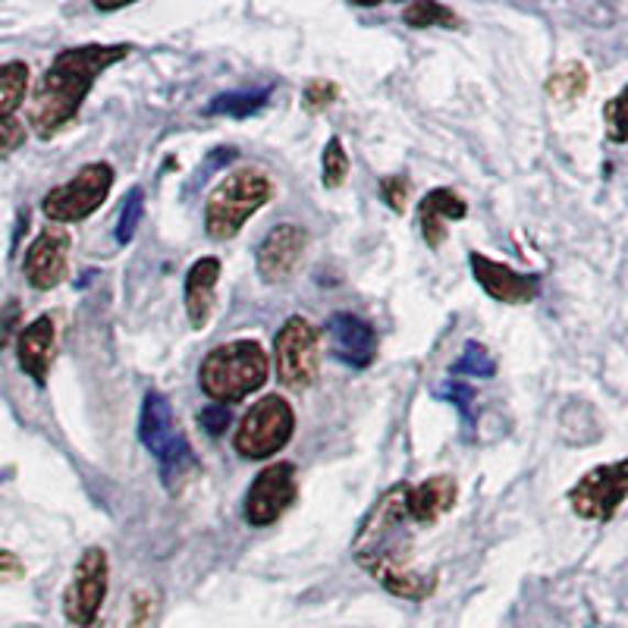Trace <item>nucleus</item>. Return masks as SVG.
I'll use <instances>...</instances> for the list:
<instances>
[{
	"mask_svg": "<svg viewBox=\"0 0 628 628\" xmlns=\"http://www.w3.org/2000/svg\"><path fill=\"white\" fill-rule=\"evenodd\" d=\"M130 44H82L66 47L54 57V64L44 69L29 101V126L35 135L51 139L79 117L88 91L101 79V73L126 60Z\"/></svg>",
	"mask_w": 628,
	"mask_h": 628,
	"instance_id": "1",
	"label": "nucleus"
},
{
	"mask_svg": "<svg viewBox=\"0 0 628 628\" xmlns=\"http://www.w3.org/2000/svg\"><path fill=\"white\" fill-rule=\"evenodd\" d=\"M139 440L157 459L164 487L170 494H179L198 472V459L189 437L183 431V425H179V418L174 415L170 399L164 393H145L142 418H139Z\"/></svg>",
	"mask_w": 628,
	"mask_h": 628,
	"instance_id": "2",
	"label": "nucleus"
},
{
	"mask_svg": "<svg viewBox=\"0 0 628 628\" xmlns=\"http://www.w3.org/2000/svg\"><path fill=\"white\" fill-rule=\"evenodd\" d=\"M267 374L271 362L258 340H233L205 355L198 368V384L208 399L227 406V403H242L245 396L261 390L267 384Z\"/></svg>",
	"mask_w": 628,
	"mask_h": 628,
	"instance_id": "3",
	"label": "nucleus"
},
{
	"mask_svg": "<svg viewBox=\"0 0 628 628\" xmlns=\"http://www.w3.org/2000/svg\"><path fill=\"white\" fill-rule=\"evenodd\" d=\"M271 179L261 170H236L230 174L214 192L208 196L205 205V230L217 242H227L242 233V227L249 223V217L258 214L261 208L271 201Z\"/></svg>",
	"mask_w": 628,
	"mask_h": 628,
	"instance_id": "4",
	"label": "nucleus"
},
{
	"mask_svg": "<svg viewBox=\"0 0 628 628\" xmlns=\"http://www.w3.org/2000/svg\"><path fill=\"white\" fill-rule=\"evenodd\" d=\"M296 412L283 396H264L239 421L233 447L242 459H267L293 440Z\"/></svg>",
	"mask_w": 628,
	"mask_h": 628,
	"instance_id": "5",
	"label": "nucleus"
},
{
	"mask_svg": "<svg viewBox=\"0 0 628 628\" xmlns=\"http://www.w3.org/2000/svg\"><path fill=\"white\" fill-rule=\"evenodd\" d=\"M113 167L104 161L86 164L79 174L73 176L69 183L51 189L42 198V211L47 220L54 223H79L91 217L104 201H108L110 189H113Z\"/></svg>",
	"mask_w": 628,
	"mask_h": 628,
	"instance_id": "6",
	"label": "nucleus"
},
{
	"mask_svg": "<svg viewBox=\"0 0 628 628\" xmlns=\"http://www.w3.org/2000/svg\"><path fill=\"white\" fill-rule=\"evenodd\" d=\"M108 550L88 547L82 560L73 569V579L64 591V616L69 626L95 628L101 607L108 601Z\"/></svg>",
	"mask_w": 628,
	"mask_h": 628,
	"instance_id": "7",
	"label": "nucleus"
},
{
	"mask_svg": "<svg viewBox=\"0 0 628 628\" xmlns=\"http://www.w3.org/2000/svg\"><path fill=\"white\" fill-rule=\"evenodd\" d=\"M277 352V377L283 387L289 390H308L318 381V365H321V352H318V327L305 318H289L277 330L274 340Z\"/></svg>",
	"mask_w": 628,
	"mask_h": 628,
	"instance_id": "8",
	"label": "nucleus"
},
{
	"mask_svg": "<svg viewBox=\"0 0 628 628\" xmlns=\"http://www.w3.org/2000/svg\"><path fill=\"white\" fill-rule=\"evenodd\" d=\"M299 481H296V465L293 462H274L261 472L252 487L245 491V521L252 528H267L280 519L283 513L296 503Z\"/></svg>",
	"mask_w": 628,
	"mask_h": 628,
	"instance_id": "9",
	"label": "nucleus"
},
{
	"mask_svg": "<svg viewBox=\"0 0 628 628\" xmlns=\"http://www.w3.org/2000/svg\"><path fill=\"white\" fill-rule=\"evenodd\" d=\"M626 462H613V465H601L591 469L585 477H579V484L569 491V503L572 513L582 519H601L607 521L616 516V509L626 499Z\"/></svg>",
	"mask_w": 628,
	"mask_h": 628,
	"instance_id": "10",
	"label": "nucleus"
},
{
	"mask_svg": "<svg viewBox=\"0 0 628 628\" xmlns=\"http://www.w3.org/2000/svg\"><path fill=\"white\" fill-rule=\"evenodd\" d=\"M69 233L60 227H44L38 239L25 249V258H22V274L29 286L35 289H54L66 280L69 274Z\"/></svg>",
	"mask_w": 628,
	"mask_h": 628,
	"instance_id": "11",
	"label": "nucleus"
},
{
	"mask_svg": "<svg viewBox=\"0 0 628 628\" xmlns=\"http://www.w3.org/2000/svg\"><path fill=\"white\" fill-rule=\"evenodd\" d=\"M305 249H308V230L299 223H280L274 227L267 236L261 239L258 255H255V267L264 283H283L289 280L302 261Z\"/></svg>",
	"mask_w": 628,
	"mask_h": 628,
	"instance_id": "12",
	"label": "nucleus"
},
{
	"mask_svg": "<svg viewBox=\"0 0 628 628\" xmlns=\"http://www.w3.org/2000/svg\"><path fill=\"white\" fill-rule=\"evenodd\" d=\"M469 267H472L475 280L481 283V289L503 305H528L541 293V280L535 274H519L509 264L487 258L481 252L469 255Z\"/></svg>",
	"mask_w": 628,
	"mask_h": 628,
	"instance_id": "13",
	"label": "nucleus"
},
{
	"mask_svg": "<svg viewBox=\"0 0 628 628\" xmlns=\"http://www.w3.org/2000/svg\"><path fill=\"white\" fill-rule=\"evenodd\" d=\"M327 333H330V346L333 355L349 365V368H368L377 359V333L374 327L359 318V315H349V311H337L330 321H327Z\"/></svg>",
	"mask_w": 628,
	"mask_h": 628,
	"instance_id": "14",
	"label": "nucleus"
},
{
	"mask_svg": "<svg viewBox=\"0 0 628 628\" xmlns=\"http://www.w3.org/2000/svg\"><path fill=\"white\" fill-rule=\"evenodd\" d=\"M455 497H459L455 477L433 475L421 484H415V487L412 484L406 487V513L418 525H433L453 509Z\"/></svg>",
	"mask_w": 628,
	"mask_h": 628,
	"instance_id": "15",
	"label": "nucleus"
},
{
	"mask_svg": "<svg viewBox=\"0 0 628 628\" xmlns=\"http://www.w3.org/2000/svg\"><path fill=\"white\" fill-rule=\"evenodd\" d=\"M54 340H57V330H54V318L42 315L38 321L25 327L16 340V359H20V368L44 387L47 384V371L54 362Z\"/></svg>",
	"mask_w": 628,
	"mask_h": 628,
	"instance_id": "16",
	"label": "nucleus"
},
{
	"mask_svg": "<svg viewBox=\"0 0 628 628\" xmlns=\"http://www.w3.org/2000/svg\"><path fill=\"white\" fill-rule=\"evenodd\" d=\"M465 214H469V205H465V198L459 196V192H453V189H433L418 205L421 236H425V242L431 249H440L443 239H447V220H462Z\"/></svg>",
	"mask_w": 628,
	"mask_h": 628,
	"instance_id": "17",
	"label": "nucleus"
},
{
	"mask_svg": "<svg viewBox=\"0 0 628 628\" xmlns=\"http://www.w3.org/2000/svg\"><path fill=\"white\" fill-rule=\"evenodd\" d=\"M220 280V261L201 258L186 274V315L196 330H205L214 315V289Z\"/></svg>",
	"mask_w": 628,
	"mask_h": 628,
	"instance_id": "18",
	"label": "nucleus"
},
{
	"mask_svg": "<svg viewBox=\"0 0 628 628\" xmlns=\"http://www.w3.org/2000/svg\"><path fill=\"white\" fill-rule=\"evenodd\" d=\"M368 572L374 575L377 585H384L393 597H406V601H428L437 587V575L418 572L406 560H381L371 563Z\"/></svg>",
	"mask_w": 628,
	"mask_h": 628,
	"instance_id": "19",
	"label": "nucleus"
},
{
	"mask_svg": "<svg viewBox=\"0 0 628 628\" xmlns=\"http://www.w3.org/2000/svg\"><path fill=\"white\" fill-rule=\"evenodd\" d=\"M267 95H271L267 88H258V91H227V95H217L214 101L205 108V113L245 120V117L258 113V110L267 104Z\"/></svg>",
	"mask_w": 628,
	"mask_h": 628,
	"instance_id": "20",
	"label": "nucleus"
},
{
	"mask_svg": "<svg viewBox=\"0 0 628 628\" xmlns=\"http://www.w3.org/2000/svg\"><path fill=\"white\" fill-rule=\"evenodd\" d=\"M29 88V66L22 60H10L0 66V120L13 117V110L20 108Z\"/></svg>",
	"mask_w": 628,
	"mask_h": 628,
	"instance_id": "21",
	"label": "nucleus"
},
{
	"mask_svg": "<svg viewBox=\"0 0 628 628\" xmlns=\"http://www.w3.org/2000/svg\"><path fill=\"white\" fill-rule=\"evenodd\" d=\"M547 91H550V98H557V101H579L587 91L585 64H575V60H572V64L560 66L557 73H550Z\"/></svg>",
	"mask_w": 628,
	"mask_h": 628,
	"instance_id": "22",
	"label": "nucleus"
},
{
	"mask_svg": "<svg viewBox=\"0 0 628 628\" xmlns=\"http://www.w3.org/2000/svg\"><path fill=\"white\" fill-rule=\"evenodd\" d=\"M403 22L412 25V29H431V25L455 29V25H459V16H455L450 7H443V3L418 0V3H409V7L403 10Z\"/></svg>",
	"mask_w": 628,
	"mask_h": 628,
	"instance_id": "23",
	"label": "nucleus"
},
{
	"mask_svg": "<svg viewBox=\"0 0 628 628\" xmlns=\"http://www.w3.org/2000/svg\"><path fill=\"white\" fill-rule=\"evenodd\" d=\"M462 374H472V377H494L497 374V362H494V355L487 352V349L481 346V343H465L462 349V355H459V362L450 365V377H462Z\"/></svg>",
	"mask_w": 628,
	"mask_h": 628,
	"instance_id": "24",
	"label": "nucleus"
},
{
	"mask_svg": "<svg viewBox=\"0 0 628 628\" xmlns=\"http://www.w3.org/2000/svg\"><path fill=\"white\" fill-rule=\"evenodd\" d=\"M349 176V154L343 148V139H330L321 154V179H324L327 189H340Z\"/></svg>",
	"mask_w": 628,
	"mask_h": 628,
	"instance_id": "25",
	"label": "nucleus"
},
{
	"mask_svg": "<svg viewBox=\"0 0 628 628\" xmlns=\"http://www.w3.org/2000/svg\"><path fill=\"white\" fill-rule=\"evenodd\" d=\"M142 217H145V189L135 186L130 196H126V201H123L120 220H117V242L120 245H130L132 239H135V230H139Z\"/></svg>",
	"mask_w": 628,
	"mask_h": 628,
	"instance_id": "26",
	"label": "nucleus"
},
{
	"mask_svg": "<svg viewBox=\"0 0 628 628\" xmlns=\"http://www.w3.org/2000/svg\"><path fill=\"white\" fill-rule=\"evenodd\" d=\"M157 613H161V594L154 587H139L130 601L126 628H154Z\"/></svg>",
	"mask_w": 628,
	"mask_h": 628,
	"instance_id": "27",
	"label": "nucleus"
},
{
	"mask_svg": "<svg viewBox=\"0 0 628 628\" xmlns=\"http://www.w3.org/2000/svg\"><path fill=\"white\" fill-rule=\"evenodd\" d=\"M437 393L453 403L459 415H462V421H465V428L472 431L475 428V390L469 384H462V381H447Z\"/></svg>",
	"mask_w": 628,
	"mask_h": 628,
	"instance_id": "28",
	"label": "nucleus"
},
{
	"mask_svg": "<svg viewBox=\"0 0 628 628\" xmlns=\"http://www.w3.org/2000/svg\"><path fill=\"white\" fill-rule=\"evenodd\" d=\"M340 98V88L333 86V82H327V79H311L302 91V108L308 113H321L327 110L333 101Z\"/></svg>",
	"mask_w": 628,
	"mask_h": 628,
	"instance_id": "29",
	"label": "nucleus"
},
{
	"mask_svg": "<svg viewBox=\"0 0 628 628\" xmlns=\"http://www.w3.org/2000/svg\"><path fill=\"white\" fill-rule=\"evenodd\" d=\"M409 176H384L381 179V196H384V201L390 205V211H396V214H403L406 211V201H409Z\"/></svg>",
	"mask_w": 628,
	"mask_h": 628,
	"instance_id": "30",
	"label": "nucleus"
},
{
	"mask_svg": "<svg viewBox=\"0 0 628 628\" xmlns=\"http://www.w3.org/2000/svg\"><path fill=\"white\" fill-rule=\"evenodd\" d=\"M198 421H201V428L211 433V437H220V433L230 428L233 415H230V406L211 403V406H205V409L198 412Z\"/></svg>",
	"mask_w": 628,
	"mask_h": 628,
	"instance_id": "31",
	"label": "nucleus"
},
{
	"mask_svg": "<svg viewBox=\"0 0 628 628\" xmlns=\"http://www.w3.org/2000/svg\"><path fill=\"white\" fill-rule=\"evenodd\" d=\"M25 142V126L16 117H3L0 120V154H10Z\"/></svg>",
	"mask_w": 628,
	"mask_h": 628,
	"instance_id": "32",
	"label": "nucleus"
},
{
	"mask_svg": "<svg viewBox=\"0 0 628 628\" xmlns=\"http://www.w3.org/2000/svg\"><path fill=\"white\" fill-rule=\"evenodd\" d=\"M623 104H626V91H619L604 110L607 117V132L613 142H626V123H623Z\"/></svg>",
	"mask_w": 628,
	"mask_h": 628,
	"instance_id": "33",
	"label": "nucleus"
},
{
	"mask_svg": "<svg viewBox=\"0 0 628 628\" xmlns=\"http://www.w3.org/2000/svg\"><path fill=\"white\" fill-rule=\"evenodd\" d=\"M16 324H20V302H16V299H10L7 308L0 311V346H7V343H10V337H13Z\"/></svg>",
	"mask_w": 628,
	"mask_h": 628,
	"instance_id": "34",
	"label": "nucleus"
},
{
	"mask_svg": "<svg viewBox=\"0 0 628 628\" xmlns=\"http://www.w3.org/2000/svg\"><path fill=\"white\" fill-rule=\"evenodd\" d=\"M22 575H25V565L20 563V557L10 553V550H0V585L3 582H16Z\"/></svg>",
	"mask_w": 628,
	"mask_h": 628,
	"instance_id": "35",
	"label": "nucleus"
}]
</instances>
